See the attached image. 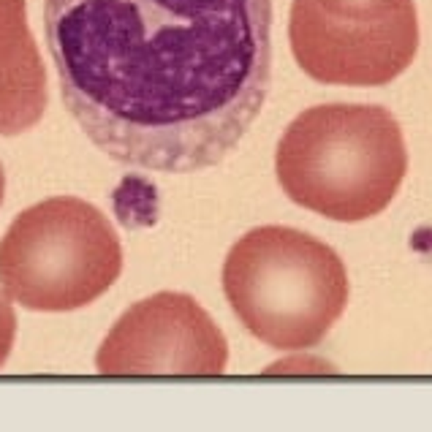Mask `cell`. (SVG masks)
Instances as JSON below:
<instances>
[{"mask_svg": "<svg viewBox=\"0 0 432 432\" xmlns=\"http://www.w3.org/2000/svg\"><path fill=\"white\" fill-rule=\"evenodd\" d=\"M60 95L128 169L218 166L259 120L272 76V0H47Z\"/></svg>", "mask_w": 432, "mask_h": 432, "instance_id": "cell-1", "label": "cell"}, {"mask_svg": "<svg viewBox=\"0 0 432 432\" xmlns=\"http://www.w3.org/2000/svg\"><path fill=\"white\" fill-rule=\"evenodd\" d=\"M275 172L299 207L337 223L370 221L392 204L405 180V136L383 106H313L283 131Z\"/></svg>", "mask_w": 432, "mask_h": 432, "instance_id": "cell-2", "label": "cell"}, {"mask_svg": "<svg viewBox=\"0 0 432 432\" xmlns=\"http://www.w3.org/2000/svg\"><path fill=\"white\" fill-rule=\"evenodd\" d=\"M348 272L327 243L288 226H259L223 261V294L243 327L275 351L318 346L348 305Z\"/></svg>", "mask_w": 432, "mask_h": 432, "instance_id": "cell-3", "label": "cell"}, {"mask_svg": "<svg viewBox=\"0 0 432 432\" xmlns=\"http://www.w3.org/2000/svg\"><path fill=\"white\" fill-rule=\"evenodd\" d=\"M120 272L122 245L112 221L76 196H52L28 207L0 240V288L25 310L87 308Z\"/></svg>", "mask_w": 432, "mask_h": 432, "instance_id": "cell-4", "label": "cell"}, {"mask_svg": "<svg viewBox=\"0 0 432 432\" xmlns=\"http://www.w3.org/2000/svg\"><path fill=\"white\" fill-rule=\"evenodd\" d=\"M288 41L299 69L321 85L383 87L419 52L416 3L375 19H346L313 0H294Z\"/></svg>", "mask_w": 432, "mask_h": 432, "instance_id": "cell-5", "label": "cell"}, {"mask_svg": "<svg viewBox=\"0 0 432 432\" xmlns=\"http://www.w3.org/2000/svg\"><path fill=\"white\" fill-rule=\"evenodd\" d=\"M228 343L193 296L160 291L117 318L95 354L101 375H223Z\"/></svg>", "mask_w": 432, "mask_h": 432, "instance_id": "cell-6", "label": "cell"}, {"mask_svg": "<svg viewBox=\"0 0 432 432\" xmlns=\"http://www.w3.org/2000/svg\"><path fill=\"white\" fill-rule=\"evenodd\" d=\"M47 104V69L28 25V0H0V136L30 131Z\"/></svg>", "mask_w": 432, "mask_h": 432, "instance_id": "cell-7", "label": "cell"}, {"mask_svg": "<svg viewBox=\"0 0 432 432\" xmlns=\"http://www.w3.org/2000/svg\"><path fill=\"white\" fill-rule=\"evenodd\" d=\"M318 3L324 11L334 14V17L346 19H375L395 14L402 6L414 3V0H313Z\"/></svg>", "mask_w": 432, "mask_h": 432, "instance_id": "cell-8", "label": "cell"}, {"mask_svg": "<svg viewBox=\"0 0 432 432\" xmlns=\"http://www.w3.org/2000/svg\"><path fill=\"white\" fill-rule=\"evenodd\" d=\"M17 340V313L6 291H0V367L6 364Z\"/></svg>", "mask_w": 432, "mask_h": 432, "instance_id": "cell-9", "label": "cell"}, {"mask_svg": "<svg viewBox=\"0 0 432 432\" xmlns=\"http://www.w3.org/2000/svg\"><path fill=\"white\" fill-rule=\"evenodd\" d=\"M318 367L332 370L329 364L318 362V359H288V362H277L272 367H267V373H324Z\"/></svg>", "mask_w": 432, "mask_h": 432, "instance_id": "cell-10", "label": "cell"}, {"mask_svg": "<svg viewBox=\"0 0 432 432\" xmlns=\"http://www.w3.org/2000/svg\"><path fill=\"white\" fill-rule=\"evenodd\" d=\"M3 193H6V172H3V163H0V204H3Z\"/></svg>", "mask_w": 432, "mask_h": 432, "instance_id": "cell-11", "label": "cell"}]
</instances>
